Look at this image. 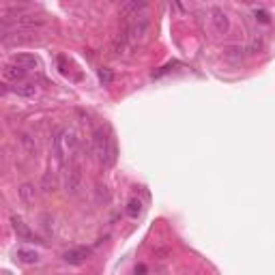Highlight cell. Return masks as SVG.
<instances>
[{
	"label": "cell",
	"mask_w": 275,
	"mask_h": 275,
	"mask_svg": "<svg viewBox=\"0 0 275 275\" xmlns=\"http://www.w3.org/2000/svg\"><path fill=\"white\" fill-rule=\"evenodd\" d=\"M13 93L15 95H19V97H35L37 93H39V88H37V84H33V82H24V84H15L13 88Z\"/></svg>",
	"instance_id": "5bb4252c"
},
{
	"label": "cell",
	"mask_w": 275,
	"mask_h": 275,
	"mask_svg": "<svg viewBox=\"0 0 275 275\" xmlns=\"http://www.w3.org/2000/svg\"><path fill=\"white\" fill-rule=\"evenodd\" d=\"M11 223H13V230H15V234H17L19 239H33V232L28 230V226L19 217H13Z\"/></svg>",
	"instance_id": "2e32d148"
},
{
	"label": "cell",
	"mask_w": 275,
	"mask_h": 275,
	"mask_svg": "<svg viewBox=\"0 0 275 275\" xmlns=\"http://www.w3.org/2000/svg\"><path fill=\"white\" fill-rule=\"evenodd\" d=\"M254 15H256V19H260L262 24H269V13H267V11H258V9H256V11H254Z\"/></svg>",
	"instance_id": "ffe728a7"
},
{
	"label": "cell",
	"mask_w": 275,
	"mask_h": 275,
	"mask_svg": "<svg viewBox=\"0 0 275 275\" xmlns=\"http://www.w3.org/2000/svg\"><path fill=\"white\" fill-rule=\"evenodd\" d=\"M19 142H22V146H24V151H26V155L37 159V155H39V146H37L35 136H33V134H28V131H24V134L19 136Z\"/></svg>",
	"instance_id": "30bf717a"
},
{
	"label": "cell",
	"mask_w": 275,
	"mask_h": 275,
	"mask_svg": "<svg viewBox=\"0 0 275 275\" xmlns=\"http://www.w3.org/2000/svg\"><path fill=\"white\" fill-rule=\"evenodd\" d=\"M93 153L101 166H112L116 159V148L112 144V140L104 134V129H95L93 134Z\"/></svg>",
	"instance_id": "7a4b0ae2"
},
{
	"label": "cell",
	"mask_w": 275,
	"mask_h": 275,
	"mask_svg": "<svg viewBox=\"0 0 275 275\" xmlns=\"http://www.w3.org/2000/svg\"><path fill=\"white\" fill-rule=\"evenodd\" d=\"M209 22H211L213 33H215L217 37L228 35V30H230V19H228V15H226V11H223V9L211 7V9H209Z\"/></svg>",
	"instance_id": "277c9868"
},
{
	"label": "cell",
	"mask_w": 275,
	"mask_h": 275,
	"mask_svg": "<svg viewBox=\"0 0 275 275\" xmlns=\"http://www.w3.org/2000/svg\"><path fill=\"white\" fill-rule=\"evenodd\" d=\"M15 258L22 262V264H37L39 262V252L37 249H30V247H17Z\"/></svg>",
	"instance_id": "8fae6325"
},
{
	"label": "cell",
	"mask_w": 275,
	"mask_h": 275,
	"mask_svg": "<svg viewBox=\"0 0 275 275\" xmlns=\"http://www.w3.org/2000/svg\"><path fill=\"white\" fill-rule=\"evenodd\" d=\"M99 80L104 82V86H110L112 82H114V76H112L110 69H101V71H99Z\"/></svg>",
	"instance_id": "ac0fdd59"
},
{
	"label": "cell",
	"mask_w": 275,
	"mask_h": 275,
	"mask_svg": "<svg viewBox=\"0 0 275 275\" xmlns=\"http://www.w3.org/2000/svg\"><path fill=\"white\" fill-rule=\"evenodd\" d=\"M136 273H146V267H144V264H138V267H136Z\"/></svg>",
	"instance_id": "44dd1931"
},
{
	"label": "cell",
	"mask_w": 275,
	"mask_h": 275,
	"mask_svg": "<svg viewBox=\"0 0 275 275\" xmlns=\"http://www.w3.org/2000/svg\"><path fill=\"white\" fill-rule=\"evenodd\" d=\"M52 151L63 166L71 164L73 157L78 155V138H76L73 131L67 129V127L56 129L54 136H52Z\"/></svg>",
	"instance_id": "6da1fadb"
},
{
	"label": "cell",
	"mask_w": 275,
	"mask_h": 275,
	"mask_svg": "<svg viewBox=\"0 0 275 275\" xmlns=\"http://www.w3.org/2000/svg\"><path fill=\"white\" fill-rule=\"evenodd\" d=\"M28 76V69H24V67H19V65H15V63H7L5 67H3V78L7 80V82H22V80Z\"/></svg>",
	"instance_id": "8992f818"
},
{
	"label": "cell",
	"mask_w": 275,
	"mask_h": 275,
	"mask_svg": "<svg viewBox=\"0 0 275 275\" xmlns=\"http://www.w3.org/2000/svg\"><path fill=\"white\" fill-rule=\"evenodd\" d=\"M245 52L247 49L243 47V45H239V43H234V45H226L223 47V52H221V56H223V60H228V63H241L243 58H245Z\"/></svg>",
	"instance_id": "ba28073f"
},
{
	"label": "cell",
	"mask_w": 275,
	"mask_h": 275,
	"mask_svg": "<svg viewBox=\"0 0 275 275\" xmlns=\"http://www.w3.org/2000/svg\"><path fill=\"white\" fill-rule=\"evenodd\" d=\"M88 249L86 247H73V249H69L63 254V260L69 262V264H82L86 258H88Z\"/></svg>",
	"instance_id": "9c48e42d"
},
{
	"label": "cell",
	"mask_w": 275,
	"mask_h": 275,
	"mask_svg": "<svg viewBox=\"0 0 275 275\" xmlns=\"http://www.w3.org/2000/svg\"><path fill=\"white\" fill-rule=\"evenodd\" d=\"M80 191H82V174H80V170L71 168L67 172V193L71 198H78Z\"/></svg>",
	"instance_id": "52a82bcc"
},
{
	"label": "cell",
	"mask_w": 275,
	"mask_h": 275,
	"mask_svg": "<svg viewBox=\"0 0 275 275\" xmlns=\"http://www.w3.org/2000/svg\"><path fill=\"white\" fill-rule=\"evenodd\" d=\"M58 187V181H56V174L54 172H45V174L41 177V189L45 193H54Z\"/></svg>",
	"instance_id": "9a60e30c"
},
{
	"label": "cell",
	"mask_w": 275,
	"mask_h": 275,
	"mask_svg": "<svg viewBox=\"0 0 275 275\" xmlns=\"http://www.w3.org/2000/svg\"><path fill=\"white\" fill-rule=\"evenodd\" d=\"M97 200L99 202H110V191L106 185H97Z\"/></svg>",
	"instance_id": "d6986e66"
},
{
	"label": "cell",
	"mask_w": 275,
	"mask_h": 275,
	"mask_svg": "<svg viewBox=\"0 0 275 275\" xmlns=\"http://www.w3.org/2000/svg\"><path fill=\"white\" fill-rule=\"evenodd\" d=\"M108 3H114V0H108Z\"/></svg>",
	"instance_id": "7402d4cb"
},
{
	"label": "cell",
	"mask_w": 275,
	"mask_h": 275,
	"mask_svg": "<svg viewBox=\"0 0 275 275\" xmlns=\"http://www.w3.org/2000/svg\"><path fill=\"white\" fill-rule=\"evenodd\" d=\"M146 7H148V0H120V13L125 17L144 13Z\"/></svg>",
	"instance_id": "5b68a950"
},
{
	"label": "cell",
	"mask_w": 275,
	"mask_h": 275,
	"mask_svg": "<svg viewBox=\"0 0 275 275\" xmlns=\"http://www.w3.org/2000/svg\"><path fill=\"white\" fill-rule=\"evenodd\" d=\"M127 215L131 217V219H138L140 215H142V202L138 200V198H131L129 202H127Z\"/></svg>",
	"instance_id": "e0dca14e"
},
{
	"label": "cell",
	"mask_w": 275,
	"mask_h": 275,
	"mask_svg": "<svg viewBox=\"0 0 275 275\" xmlns=\"http://www.w3.org/2000/svg\"><path fill=\"white\" fill-rule=\"evenodd\" d=\"M17 196L24 205H33L35 202V185L33 183H22V185L17 187Z\"/></svg>",
	"instance_id": "7c38bea8"
},
{
	"label": "cell",
	"mask_w": 275,
	"mask_h": 275,
	"mask_svg": "<svg viewBox=\"0 0 275 275\" xmlns=\"http://www.w3.org/2000/svg\"><path fill=\"white\" fill-rule=\"evenodd\" d=\"M148 30H151L148 17H146L144 13H138V15H131V17H129L127 28H125V35L129 37L131 45H134V43L144 41L146 35H148Z\"/></svg>",
	"instance_id": "3957f363"
},
{
	"label": "cell",
	"mask_w": 275,
	"mask_h": 275,
	"mask_svg": "<svg viewBox=\"0 0 275 275\" xmlns=\"http://www.w3.org/2000/svg\"><path fill=\"white\" fill-rule=\"evenodd\" d=\"M11 63H15V65H19V67H24V69H35L39 63H37V58L33 56V54H13L11 56Z\"/></svg>",
	"instance_id": "4fadbf2b"
}]
</instances>
